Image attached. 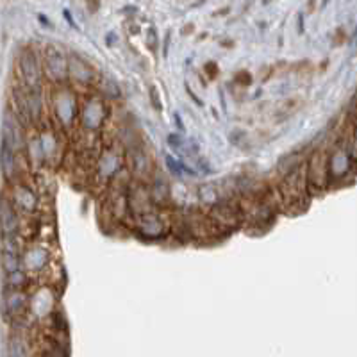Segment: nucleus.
Instances as JSON below:
<instances>
[{
	"instance_id": "9b49d317",
	"label": "nucleus",
	"mask_w": 357,
	"mask_h": 357,
	"mask_svg": "<svg viewBox=\"0 0 357 357\" xmlns=\"http://www.w3.org/2000/svg\"><path fill=\"white\" fill-rule=\"evenodd\" d=\"M63 13H64V18H66V20H68V21H70V23H72V27H75V21H74V18H72L70 11H68V9H64Z\"/></svg>"
},
{
	"instance_id": "423d86ee",
	"label": "nucleus",
	"mask_w": 357,
	"mask_h": 357,
	"mask_svg": "<svg viewBox=\"0 0 357 357\" xmlns=\"http://www.w3.org/2000/svg\"><path fill=\"white\" fill-rule=\"evenodd\" d=\"M212 218H215L222 227H225V225L229 227V225H234V223H236L237 215H236V211H232V209L229 207V205L222 204V205H216V207L212 209Z\"/></svg>"
},
{
	"instance_id": "6e6552de",
	"label": "nucleus",
	"mask_w": 357,
	"mask_h": 357,
	"mask_svg": "<svg viewBox=\"0 0 357 357\" xmlns=\"http://www.w3.org/2000/svg\"><path fill=\"white\" fill-rule=\"evenodd\" d=\"M132 161H134V164H132V170L136 172V174H149V159H147V156L143 152H136L134 156H132Z\"/></svg>"
},
{
	"instance_id": "9d476101",
	"label": "nucleus",
	"mask_w": 357,
	"mask_h": 357,
	"mask_svg": "<svg viewBox=\"0 0 357 357\" xmlns=\"http://www.w3.org/2000/svg\"><path fill=\"white\" fill-rule=\"evenodd\" d=\"M166 164L172 168V172H174L175 175H180V172H182V170H180V168H182V166H180V164H179L177 161H175L172 156H166Z\"/></svg>"
},
{
	"instance_id": "f03ea898",
	"label": "nucleus",
	"mask_w": 357,
	"mask_h": 357,
	"mask_svg": "<svg viewBox=\"0 0 357 357\" xmlns=\"http://www.w3.org/2000/svg\"><path fill=\"white\" fill-rule=\"evenodd\" d=\"M0 227L6 237H13L18 230V216L6 198H0Z\"/></svg>"
},
{
	"instance_id": "0eeeda50",
	"label": "nucleus",
	"mask_w": 357,
	"mask_h": 357,
	"mask_svg": "<svg viewBox=\"0 0 357 357\" xmlns=\"http://www.w3.org/2000/svg\"><path fill=\"white\" fill-rule=\"evenodd\" d=\"M0 166H2V172L6 177H11L14 174V156H13V149H11L7 143L2 141V147H0Z\"/></svg>"
},
{
	"instance_id": "20e7f679",
	"label": "nucleus",
	"mask_w": 357,
	"mask_h": 357,
	"mask_svg": "<svg viewBox=\"0 0 357 357\" xmlns=\"http://www.w3.org/2000/svg\"><path fill=\"white\" fill-rule=\"evenodd\" d=\"M282 193L286 200H300L304 198V179H302L300 170L291 172L282 184Z\"/></svg>"
},
{
	"instance_id": "f257e3e1",
	"label": "nucleus",
	"mask_w": 357,
	"mask_h": 357,
	"mask_svg": "<svg viewBox=\"0 0 357 357\" xmlns=\"http://www.w3.org/2000/svg\"><path fill=\"white\" fill-rule=\"evenodd\" d=\"M20 72L23 77L25 86L29 88V91H39V82H41V72H39L38 59L32 52H23L20 56Z\"/></svg>"
},
{
	"instance_id": "1a4fd4ad",
	"label": "nucleus",
	"mask_w": 357,
	"mask_h": 357,
	"mask_svg": "<svg viewBox=\"0 0 357 357\" xmlns=\"http://www.w3.org/2000/svg\"><path fill=\"white\" fill-rule=\"evenodd\" d=\"M9 357H27V348H25L23 341L13 338L9 343Z\"/></svg>"
},
{
	"instance_id": "7ed1b4c3",
	"label": "nucleus",
	"mask_w": 357,
	"mask_h": 357,
	"mask_svg": "<svg viewBox=\"0 0 357 357\" xmlns=\"http://www.w3.org/2000/svg\"><path fill=\"white\" fill-rule=\"evenodd\" d=\"M309 180L315 186H325L327 182V156L323 152H316L309 163Z\"/></svg>"
},
{
	"instance_id": "39448f33",
	"label": "nucleus",
	"mask_w": 357,
	"mask_h": 357,
	"mask_svg": "<svg viewBox=\"0 0 357 357\" xmlns=\"http://www.w3.org/2000/svg\"><path fill=\"white\" fill-rule=\"evenodd\" d=\"M46 61H49V72L52 77L56 79H64L68 75V63L64 59L63 54H59L56 49H50V52L46 54Z\"/></svg>"
}]
</instances>
